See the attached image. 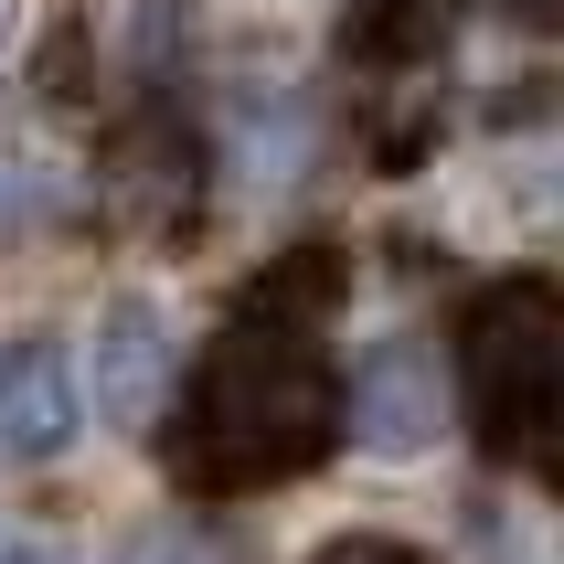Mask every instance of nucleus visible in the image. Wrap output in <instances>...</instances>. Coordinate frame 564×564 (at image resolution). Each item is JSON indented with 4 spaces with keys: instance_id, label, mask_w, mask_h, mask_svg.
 Listing matches in <instances>:
<instances>
[{
    "instance_id": "1",
    "label": "nucleus",
    "mask_w": 564,
    "mask_h": 564,
    "mask_svg": "<svg viewBox=\"0 0 564 564\" xmlns=\"http://www.w3.org/2000/svg\"><path fill=\"white\" fill-rule=\"evenodd\" d=\"M341 310V256L299 246L235 299V319L214 330V351L192 362L182 415H171V469L203 501H256L310 479L341 437V373H330V330Z\"/></svg>"
},
{
    "instance_id": "2",
    "label": "nucleus",
    "mask_w": 564,
    "mask_h": 564,
    "mask_svg": "<svg viewBox=\"0 0 564 564\" xmlns=\"http://www.w3.org/2000/svg\"><path fill=\"white\" fill-rule=\"evenodd\" d=\"M458 405H469L479 447L490 458H543L554 447V415H564V299L554 278H490L458 319Z\"/></svg>"
},
{
    "instance_id": "3",
    "label": "nucleus",
    "mask_w": 564,
    "mask_h": 564,
    "mask_svg": "<svg viewBox=\"0 0 564 564\" xmlns=\"http://www.w3.org/2000/svg\"><path fill=\"white\" fill-rule=\"evenodd\" d=\"M341 415L362 426V447H383V458H426V447L447 437V383H437V362H426V341L362 351Z\"/></svg>"
},
{
    "instance_id": "4",
    "label": "nucleus",
    "mask_w": 564,
    "mask_h": 564,
    "mask_svg": "<svg viewBox=\"0 0 564 564\" xmlns=\"http://www.w3.org/2000/svg\"><path fill=\"white\" fill-rule=\"evenodd\" d=\"M75 351L64 341H0V458H64L75 447Z\"/></svg>"
},
{
    "instance_id": "5",
    "label": "nucleus",
    "mask_w": 564,
    "mask_h": 564,
    "mask_svg": "<svg viewBox=\"0 0 564 564\" xmlns=\"http://www.w3.org/2000/svg\"><path fill=\"white\" fill-rule=\"evenodd\" d=\"M160 394H171V319H160V299H118L107 341H96V405L139 426V415H160Z\"/></svg>"
},
{
    "instance_id": "6",
    "label": "nucleus",
    "mask_w": 564,
    "mask_h": 564,
    "mask_svg": "<svg viewBox=\"0 0 564 564\" xmlns=\"http://www.w3.org/2000/svg\"><path fill=\"white\" fill-rule=\"evenodd\" d=\"M319 564H415V554H405V543H383V533H351V543H330Z\"/></svg>"
},
{
    "instance_id": "7",
    "label": "nucleus",
    "mask_w": 564,
    "mask_h": 564,
    "mask_svg": "<svg viewBox=\"0 0 564 564\" xmlns=\"http://www.w3.org/2000/svg\"><path fill=\"white\" fill-rule=\"evenodd\" d=\"M0 564H64V554H43V543H22L11 522H0Z\"/></svg>"
},
{
    "instance_id": "8",
    "label": "nucleus",
    "mask_w": 564,
    "mask_h": 564,
    "mask_svg": "<svg viewBox=\"0 0 564 564\" xmlns=\"http://www.w3.org/2000/svg\"><path fill=\"white\" fill-rule=\"evenodd\" d=\"M501 11H522V22H543V11H554V0H501Z\"/></svg>"
},
{
    "instance_id": "9",
    "label": "nucleus",
    "mask_w": 564,
    "mask_h": 564,
    "mask_svg": "<svg viewBox=\"0 0 564 564\" xmlns=\"http://www.w3.org/2000/svg\"><path fill=\"white\" fill-rule=\"evenodd\" d=\"M0 32H11V0H0Z\"/></svg>"
}]
</instances>
